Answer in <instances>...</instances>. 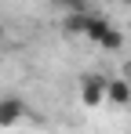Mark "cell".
Masks as SVG:
<instances>
[{"label":"cell","mask_w":131,"mask_h":134,"mask_svg":"<svg viewBox=\"0 0 131 134\" xmlns=\"http://www.w3.org/2000/svg\"><path fill=\"white\" fill-rule=\"evenodd\" d=\"M98 47H106V51H120L124 47V36H120V29H109L106 36H102V44Z\"/></svg>","instance_id":"obj_6"},{"label":"cell","mask_w":131,"mask_h":134,"mask_svg":"<svg viewBox=\"0 0 131 134\" xmlns=\"http://www.w3.org/2000/svg\"><path fill=\"white\" fill-rule=\"evenodd\" d=\"M55 4H58V7H66L69 15H73V11H84V7H87V0H55Z\"/></svg>","instance_id":"obj_7"},{"label":"cell","mask_w":131,"mask_h":134,"mask_svg":"<svg viewBox=\"0 0 131 134\" xmlns=\"http://www.w3.org/2000/svg\"><path fill=\"white\" fill-rule=\"evenodd\" d=\"M106 83H109V80H106V76H98V72L80 80V102H84L87 109H98V105L106 102Z\"/></svg>","instance_id":"obj_1"},{"label":"cell","mask_w":131,"mask_h":134,"mask_svg":"<svg viewBox=\"0 0 131 134\" xmlns=\"http://www.w3.org/2000/svg\"><path fill=\"white\" fill-rule=\"evenodd\" d=\"M87 22H91V15H84V11H73V15H66V33H80L84 36V29H87Z\"/></svg>","instance_id":"obj_5"},{"label":"cell","mask_w":131,"mask_h":134,"mask_svg":"<svg viewBox=\"0 0 131 134\" xmlns=\"http://www.w3.org/2000/svg\"><path fill=\"white\" fill-rule=\"evenodd\" d=\"M106 102H113V105H131V83L128 80H109L106 83Z\"/></svg>","instance_id":"obj_3"},{"label":"cell","mask_w":131,"mask_h":134,"mask_svg":"<svg viewBox=\"0 0 131 134\" xmlns=\"http://www.w3.org/2000/svg\"><path fill=\"white\" fill-rule=\"evenodd\" d=\"M124 4H131V0H124Z\"/></svg>","instance_id":"obj_10"},{"label":"cell","mask_w":131,"mask_h":134,"mask_svg":"<svg viewBox=\"0 0 131 134\" xmlns=\"http://www.w3.org/2000/svg\"><path fill=\"white\" fill-rule=\"evenodd\" d=\"M109 29V18H102V15H91V22H87V29H84V36L87 40H95V44H102V36H106Z\"/></svg>","instance_id":"obj_4"},{"label":"cell","mask_w":131,"mask_h":134,"mask_svg":"<svg viewBox=\"0 0 131 134\" xmlns=\"http://www.w3.org/2000/svg\"><path fill=\"white\" fill-rule=\"evenodd\" d=\"M128 83H131V69H128Z\"/></svg>","instance_id":"obj_9"},{"label":"cell","mask_w":131,"mask_h":134,"mask_svg":"<svg viewBox=\"0 0 131 134\" xmlns=\"http://www.w3.org/2000/svg\"><path fill=\"white\" fill-rule=\"evenodd\" d=\"M4 36H7V33H4V25H0V44H4Z\"/></svg>","instance_id":"obj_8"},{"label":"cell","mask_w":131,"mask_h":134,"mask_svg":"<svg viewBox=\"0 0 131 134\" xmlns=\"http://www.w3.org/2000/svg\"><path fill=\"white\" fill-rule=\"evenodd\" d=\"M26 112L29 109H26L22 98H0V127H15Z\"/></svg>","instance_id":"obj_2"}]
</instances>
